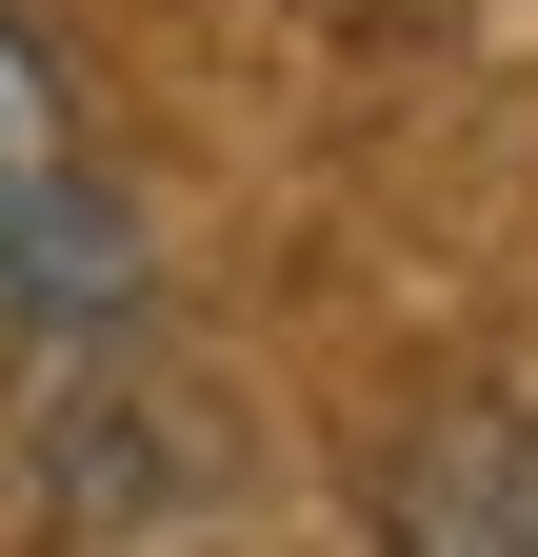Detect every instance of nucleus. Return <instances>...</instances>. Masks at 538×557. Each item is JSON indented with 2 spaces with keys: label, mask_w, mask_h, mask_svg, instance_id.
Returning <instances> with one entry per match:
<instances>
[{
  "label": "nucleus",
  "mask_w": 538,
  "mask_h": 557,
  "mask_svg": "<svg viewBox=\"0 0 538 557\" xmlns=\"http://www.w3.org/2000/svg\"><path fill=\"white\" fill-rule=\"evenodd\" d=\"M140 278V220L81 160V100H60V40L0 0V319H100Z\"/></svg>",
  "instance_id": "1"
},
{
  "label": "nucleus",
  "mask_w": 538,
  "mask_h": 557,
  "mask_svg": "<svg viewBox=\"0 0 538 557\" xmlns=\"http://www.w3.org/2000/svg\"><path fill=\"white\" fill-rule=\"evenodd\" d=\"M379 557H538V398H458L379 478Z\"/></svg>",
  "instance_id": "2"
},
{
  "label": "nucleus",
  "mask_w": 538,
  "mask_h": 557,
  "mask_svg": "<svg viewBox=\"0 0 538 557\" xmlns=\"http://www.w3.org/2000/svg\"><path fill=\"white\" fill-rule=\"evenodd\" d=\"M340 21H399V0H340Z\"/></svg>",
  "instance_id": "3"
}]
</instances>
